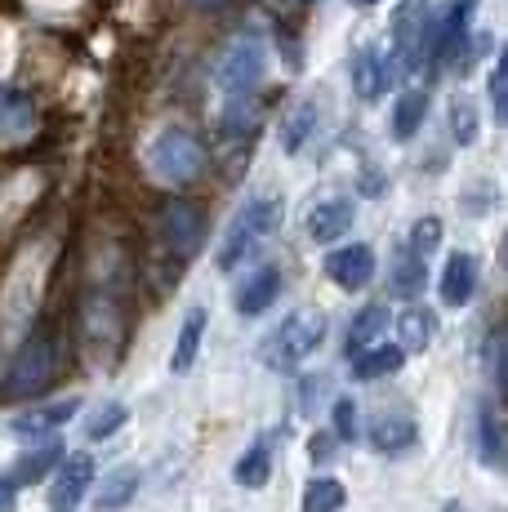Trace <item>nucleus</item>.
<instances>
[{
    "instance_id": "obj_24",
    "label": "nucleus",
    "mask_w": 508,
    "mask_h": 512,
    "mask_svg": "<svg viewBox=\"0 0 508 512\" xmlns=\"http://www.w3.org/2000/svg\"><path fill=\"white\" fill-rule=\"evenodd\" d=\"M424 254H410V245L406 250H397V263H393V290L402 294V299H415L419 290H424Z\"/></svg>"
},
{
    "instance_id": "obj_23",
    "label": "nucleus",
    "mask_w": 508,
    "mask_h": 512,
    "mask_svg": "<svg viewBox=\"0 0 508 512\" xmlns=\"http://www.w3.org/2000/svg\"><path fill=\"white\" fill-rule=\"evenodd\" d=\"M388 326V312L379 308H361L357 312V321H353V330H348V357H357V352H366L370 343H379V334H384Z\"/></svg>"
},
{
    "instance_id": "obj_18",
    "label": "nucleus",
    "mask_w": 508,
    "mask_h": 512,
    "mask_svg": "<svg viewBox=\"0 0 508 512\" xmlns=\"http://www.w3.org/2000/svg\"><path fill=\"white\" fill-rule=\"evenodd\" d=\"M72 415H76V401L67 397V401H58V406H45V410H32V415L14 419V432L18 437H50V432L63 428Z\"/></svg>"
},
{
    "instance_id": "obj_31",
    "label": "nucleus",
    "mask_w": 508,
    "mask_h": 512,
    "mask_svg": "<svg viewBox=\"0 0 508 512\" xmlns=\"http://www.w3.org/2000/svg\"><path fill=\"white\" fill-rule=\"evenodd\" d=\"M330 415H335V437L339 441H353L357 437V406L353 401H335V410H330Z\"/></svg>"
},
{
    "instance_id": "obj_16",
    "label": "nucleus",
    "mask_w": 508,
    "mask_h": 512,
    "mask_svg": "<svg viewBox=\"0 0 508 512\" xmlns=\"http://www.w3.org/2000/svg\"><path fill=\"white\" fill-rule=\"evenodd\" d=\"M281 294V272L277 268H259L254 277L237 290V308H241V317H259L263 308H268L272 299Z\"/></svg>"
},
{
    "instance_id": "obj_10",
    "label": "nucleus",
    "mask_w": 508,
    "mask_h": 512,
    "mask_svg": "<svg viewBox=\"0 0 508 512\" xmlns=\"http://www.w3.org/2000/svg\"><path fill=\"white\" fill-rule=\"evenodd\" d=\"M388 85H393V63H388L384 49L375 45H361L357 58H353V90L361 103H379V98L388 94Z\"/></svg>"
},
{
    "instance_id": "obj_37",
    "label": "nucleus",
    "mask_w": 508,
    "mask_h": 512,
    "mask_svg": "<svg viewBox=\"0 0 508 512\" xmlns=\"http://www.w3.org/2000/svg\"><path fill=\"white\" fill-rule=\"evenodd\" d=\"M330 446H335V441H330V437H312V459H317V464H326V459L335 455V450H330Z\"/></svg>"
},
{
    "instance_id": "obj_19",
    "label": "nucleus",
    "mask_w": 508,
    "mask_h": 512,
    "mask_svg": "<svg viewBox=\"0 0 508 512\" xmlns=\"http://www.w3.org/2000/svg\"><path fill=\"white\" fill-rule=\"evenodd\" d=\"M268 477H272V441L259 437L246 455L237 459V481L246 490H263V486H268Z\"/></svg>"
},
{
    "instance_id": "obj_8",
    "label": "nucleus",
    "mask_w": 508,
    "mask_h": 512,
    "mask_svg": "<svg viewBox=\"0 0 508 512\" xmlns=\"http://www.w3.org/2000/svg\"><path fill=\"white\" fill-rule=\"evenodd\" d=\"M94 481V459L90 455H72L63 459V468L54 472V486H50V512H76Z\"/></svg>"
},
{
    "instance_id": "obj_1",
    "label": "nucleus",
    "mask_w": 508,
    "mask_h": 512,
    "mask_svg": "<svg viewBox=\"0 0 508 512\" xmlns=\"http://www.w3.org/2000/svg\"><path fill=\"white\" fill-rule=\"evenodd\" d=\"M277 223H281V201H277V196H254V201H246L237 210V219L228 223V232H223L219 268L232 272L237 263H246L250 254L259 250L272 232H277Z\"/></svg>"
},
{
    "instance_id": "obj_11",
    "label": "nucleus",
    "mask_w": 508,
    "mask_h": 512,
    "mask_svg": "<svg viewBox=\"0 0 508 512\" xmlns=\"http://www.w3.org/2000/svg\"><path fill=\"white\" fill-rule=\"evenodd\" d=\"M326 277L339 285V290H361L370 277H375V254L370 245H339L326 259Z\"/></svg>"
},
{
    "instance_id": "obj_25",
    "label": "nucleus",
    "mask_w": 508,
    "mask_h": 512,
    "mask_svg": "<svg viewBox=\"0 0 508 512\" xmlns=\"http://www.w3.org/2000/svg\"><path fill=\"white\" fill-rule=\"evenodd\" d=\"M344 499H348L344 481H335V477H317V481H308L299 512H339V508H344Z\"/></svg>"
},
{
    "instance_id": "obj_6",
    "label": "nucleus",
    "mask_w": 508,
    "mask_h": 512,
    "mask_svg": "<svg viewBox=\"0 0 508 512\" xmlns=\"http://www.w3.org/2000/svg\"><path fill=\"white\" fill-rule=\"evenodd\" d=\"M50 379H54V343L45 330H36L32 339L18 348L14 374H9V392H14V397H36Z\"/></svg>"
},
{
    "instance_id": "obj_12",
    "label": "nucleus",
    "mask_w": 508,
    "mask_h": 512,
    "mask_svg": "<svg viewBox=\"0 0 508 512\" xmlns=\"http://www.w3.org/2000/svg\"><path fill=\"white\" fill-rule=\"evenodd\" d=\"M36 134V103L23 90L0 85V143H27Z\"/></svg>"
},
{
    "instance_id": "obj_30",
    "label": "nucleus",
    "mask_w": 508,
    "mask_h": 512,
    "mask_svg": "<svg viewBox=\"0 0 508 512\" xmlns=\"http://www.w3.org/2000/svg\"><path fill=\"white\" fill-rule=\"evenodd\" d=\"M491 112L500 125H508V45L500 49V63L491 72Z\"/></svg>"
},
{
    "instance_id": "obj_2",
    "label": "nucleus",
    "mask_w": 508,
    "mask_h": 512,
    "mask_svg": "<svg viewBox=\"0 0 508 512\" xmlns=\"http://www.w3.org/2000/svg\"><path fill=\"white\" fill-rule=\"evenodd\" d=\"M321 334H326V317H321V312H312V308L290 312V317L272 330V339L263 343V361L277 366V370L299 366V361L321 343Z\"/></svg>"
},
{
    "instance_id": "obj_4",
    "label": "nucleus",
    "mask_w": 508,
    "mask_h": 512,
    "mask_svg": "<svg viewBox=\"0 0 508 512\" xmlns=\"http://www.w3.org/2000/svg\"><path fill=\"white\" fill-rule=\"evenodd\" d=\"M152 170L161 174L165 183L183 187L205 170V147L192 139L188 130H165L161 139L152 143Z\"/></svg>"
},
{
    "instance_id": "obj_22",
    "label": "nucleus",
    "mask_w": 508,
    "mask_h": 512,
    "mask_svg": "<svg viewBox=\"0 0 508 512\" xmlns=\"http://www.w3.org/2000/svg\"><path fill=\"white\" fill-rule=\"evenodd\" d=\"M428 116V94L424 90H406L397 98V112H393V139H410V134H419V125H424Z\"/></svg>"
},
{
    "instance_id": "obj_32",
    "label": "nucleus",
    "mask_w": 508,
    "mask_h": 512,
    "mask_svg": "<svg viewBox=\"0 0 508 512\" xmlns=\"http://www.w3.org/2000/svg\"><path fill=\"white\" fill-rule=\"evenodd\" d=\"M477 437H482V455L495 464V459H500V428H495L491 410H482V419H477Z\"/></svg>"
},
{
    "instance_id": "obj_20",
    "label": "nucleus",
    "mask_w": 508,
    "mask_h": 512,
    "mask_svg": "<svg viewBox=\"0 0 508 512\" xmlns=\"http://www.w3.org/2000/svg\"><path fill=\"white\" fill-rule=\"evenodd\" d=\"M134 490H139V468H116L112 477L103 481L99 495H94V508H103V512L125 508L134 499Z\"/></svg>"
},
{
    "instance_id": "obj_38",
    "label": "nucleus",
    "mask_w": 508,
    "mask_h": 512,
    "mask_svg": "<svg viewBox=\"0 0 508 512\" xmlns=\"http://www.w3.org/2000/svg\"><path fill=\"white\" fill-rule=\"evenodd\" d=\"M197 5H201V9H214V5H223V0H197Z\"/></svg>"
},
{
    "instance_id": "obj_34",
    "label": "nucleus",
    "mask_w": 508,
    "mask_h": 512,
    "mask_svg": "<svg viewBox=\"0 0 508 512\" xmlns=\"http://www.w3.org/2000/svg\"><path fill=\"white\" fill-rule=\"evenodd\" d=\"M437 232H442V228H437V219H419V223H415V250H419V254L433 250V245H437Z\"/></svg>"
},
{
    "instance_id": "obj_3",
    "label": "nucleus",
    "mask_w": 508,
    "mask_h": 512,
    "mask_svg": "<svg viewBox=\"0 0 508 512\" xmlns=\"http://www.w3.org/2000/svg\"><path fill=\"white\" fill-rule=\"evenodd\" d=\"M428 49H433V9H428V0H402L393 14L397 67H402V72H419Z\"/></svg>"
},
{
    "instance_id": "obj_15",
    "label": "nucleus",
    "mask_w": 508,
    "mask_h": 512,
    "mask_svg": "<svg viewBox=\"0 0 508 512\" xmlns=\"http://www.w3.org/2000/svg\"><path fill=\"white\" fill-rule=\"evenodd\" d=\"M477 290V263L468 254H451L442 272V303L446 308H464Z\"/></svg>"
},
{
    "instance_id": "obj_5",
    "label": "nucleus",
    "mask_w": 508,
    "mask_h": 512,
    "mask_svg": "<svg viewBox=\"0 0 508 512\" xmlns=\"http://www.w3.org/2000/svg\"><path fill=\"white\" fill-rule=\"evenodd\" d=\"M263 45L254 41V36H237L228 49H223L219 58V90L223 94H254L263 81Z\"/></svg>"
},
{
    "instance_id": "obj_13",
    "label": "nucleus",
    "mask_w": 508,
    "mask_h": 512,
    "mask_svg": "<svg viewBox=\"0 0 508 512\" xmlns=\"http://www.w3.org/2000/svg\"><path fill=\"white\" fill-rule=\"evenodd\" d=\"M353 219H357L353 201H321L317 210L308 214V236L312 241H321V245H335L339 236H348Z\"/></svg>"
},
{
    "instance_id": "obj_39",
    "label": "nucleus",
    "mask_w": 508,
    "mask_h": 512,
    "mask_svg": "<svg viewBox=\"0 0 508 512\" xmlns=\"http://www.w3.org/2000/svg\"><path fill=\"white\" fill-rule=\"evenodd\" d=\"M348 5H379V0H348Z\"/></svg>"
},
{
    "instance_id": "obj_36",
    "label": "nucleus",
    "mask_w": 508,
    "mask_h": 512,
    "mask_svg": "<svg viewBox=\"0 0 508 512\" xmlns=\"http://www.w3.org/2000/svg\"><path fill=\"white\" fill-rule=\"evenodd\" d=\"M14 499H18V486L9 477H0V512H14Z\"/></svg>"
},
{
    "instance_id": "obj_26",
    "label": "nucleus",
    "mask_w": 508,
    "mask_h": 512,
    "mask_svg": "<svg viewBox=\"0 0 508 512\" xmlns=\"http://www.w3.org/2000/svg\"><path fill=\"white\" fill-rule=\"evenodd\" d=\"M312 130H317V107L299 103L295 112L286 116V130H281V143H286V152H299V147L312 139Z\"/></svg>"
},
{
    "instance_id": "obj_27",
    "label": "nucleus",
    "mask_w": 508,
    "mask_h": 512,
    "mask_svg": "<svg viewBox=\"0 0 508 512\" xmlns=\"http://www.w3.org/2000/svg\"><path fill=\"white\" fill-rule=\"evenodd\" d=\"M201 334H205V308H197L179 330V348H174V370H188L197 361V348H201Z\"/></svg>"
},
{
    "instance_id": "obj_28",
    "label": "nucleus",
    "mask_w": 508,
    "mask_h": 512,
    "mask_svg": "<svg viewBox=\"0 0 508 512\" xmlns=\"http://www.w3.org/2000/svg\"><path fill=\"white\" fill-rule=\"evenodd\" d=\"M397 334H402V343L410 352L428 348V339H433V317H428L424 308H406L402 321H397Z\"/></svg>"
},
{
    "instance_id": "obj_7",
    "label": "nucleus",
    "mask_w": 508,
    "mask_h": 512,
    "mask_svg": "<svg viewBox=\"0 0 508 512\" xmlns=\"http://www.w3.org/2000/svg\"><path fill=\"white\" fill-rule=\"evenodd\" d=\"M473 14H477V0H451V5H446V14H442V23L433 27V54L442 58L446 67L459 63V54H464Z\"/></svg>"
},
{
    "instance_id": "obj_35",
    "label": "nucleus",
    "mask_w": 508,
    "mask_h": 512,
    "mask_svg": "<svg viewBox=\"0 0 508 512\" xmlns=\"http://www.w3.org/2000/svg\"><path fill=\"white\" fill-rule=\"evenodd\" d=\"M495 379H500L504 392H508V330L495 339Z\"/></svg>"
},
{
    "instance_id": "obj_29",
    "label": "nucleus",
    "mask_w": 508,
    "mask_h": 512,
    "mask_svg": "<svg viewBox=\"0 0 508 512\" xmlns=\"http://www.w3.org/2000/svg\"><path fill=\"white\" fill-rule=\"evenodd\" d=\"M125 415H130V410H125L121 401H107V406H99V415H94L90 423H85V437H90V441L112 437V432L125 423Z\"/></svg>"
},
{
    "instance_id": "obj_21",
    "label": "nucleus",
    "mask_w": 508,
    "mask_h": 512,
    "mask_svg": "<svg viewBox=\"0 0 508 512\" xmlns=\"http://www.w3.org/2000/svg\"><path fill=\"white\" fill-rule=\"evenodd\" d=\"M58 459H63V441H41V446L32 450V455L23 459V464H14V486H32V481H41L45 472H50Z\"/></svg>"
},
{
    "instance_id": "obj_17",
    "label": "nucleus",
    "mask_w": 508,
    "mask_h": 512,
    "mask_svg": "<svg viewBox=\"0 0 508 512\" xmlns=\"http://www.w3.org/2000/svg\"><path fill=\"white\" fill-rule=\"evenodd\" d=\"M402 361H406V352L402 348H388V343H370L366 352H357L353 357V379L361 383H370V379H384V374H393V370H402Z\"/></svg>"
},
{
    "instance_id": "obj_14",
    "label": "nucleus",
    "mask_w": 508,
    "mask_h": 512,
    "mask_svg": "<svg viewBox=\"0 0 508 512\" xmlns=\"http://www.w3.org/2000/svg\"><path fill=\"white\" fill-rule=\"evenodd\" d=\"M415 437H419L415 419L402 415V410H388V415H379L375 428H370V446L384 450V455H402V450L415 446Z\"/></svg>"
},
{
    "instance_id": "obj_9",
    "label": "nucleus",
    "mask_w": 508,
    "mask_h": 512,
    "mask_svg": "<svg viewBox=\"0 0 508 512\" xmlns=\"http://www.w3.org/2000/svg\"><path fill=\"white\" fill-rule=\"evenodd\" d=\"M161 228H165V245L174 250V259H192L201 250V214L197 205L188 201H170L161 214Z\"/></svg>"
},
{
    "instance_id": "obj_33",
    "label": "nucleus",
    "mask_w": 508,
    "mask_h": 512,
    "mask_svg": "<svg viewBox=\"0 0 508 512\" xmlns=\"http://www.w3.org/2000/svg\"><path fill=\"white\" fill-rule=\"evenodd\" d=\"M473 134H477L473 107H468V103H455V139H459V143H473Z\"/></svg>"
}]
</instances>
